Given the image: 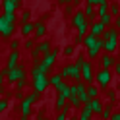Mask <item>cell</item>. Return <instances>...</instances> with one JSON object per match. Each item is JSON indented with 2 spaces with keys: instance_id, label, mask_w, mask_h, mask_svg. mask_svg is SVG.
I'll use <instances>...</instances> for the list:
<instances>
[]
</instances>
